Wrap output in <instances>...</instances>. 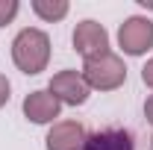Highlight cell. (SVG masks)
Masks as SVG:
<instances>
[{
    "mask_svg": "<svg viewBox=\"0 0 153 150\" xmlns=\"http://www.w3.org/2000/svg\"><path fill=\"white\" fill-rule=\"evenodd\" d=\"M12 62L27 76L41 74L50 62V36L38 27H24L12 38Z\"/></svg>",
    "mask_w": 153,
    "mask_h": 150,
    "instance_id": "cell-1",
    "label": "cell"
},
{
    "mask_svg": "<svg viewBox=\"0 0 153 150\" xmlns=\"http://www.w3.org/2000/svg\"><path fill=\"white\" fill-rule=\"evenodd\" d=\"M79 74H82L88 88H94V91H115V88H121L127 82V65H124V59L118 53L106 50L100 56L85 59Z\"/></svg>",
    "mask_w": 153,
    "mask_h": 150,
    "instance_id": "cell-2",
    "label": "cell"
},
{
    "mask_svg": "<svg viewBox=\"0 0 153 150\" xmlns=\"http://www.w3.org/2000/svg\"><path fill=\"white\" fill-rule=\"evenodd\" d=\"M118 44L127 56H144L153 47V21L144 15H133L118 27Z\"/></svg>",
    "mask_w": 153,
    "mask_h": 150,
    "instance_id": "cell-3",
    "label": "cell"
},
{
    "mask_svg": "<svg viewBox=\"0 0 153 150\" xmlns=\"http://www.w3.org/2000/svg\"><path fill=\"white\" fill-rule=\"evenodd\" d=\"M47 91L56 97L62 106H82L85 100H88V85H85V79L79 71H59V74L50 76V82H47Z\"/></svg>",
    "mask_w": 153,
    "mask_h": 150,
    "instance_id": "cell-4",
    "label": "cell"
},
{
    "mask_svg": "<svg viewBox=\"0 0 153 150\" xmlns=\"http://www.w3.org/2000/svg\"><path fill=\"white\" fill-rule=\"evenodd\" d=\"M71 41H74V50L82 59L100 56V53L109 50V33H106V27L97 24V21H91V18L79 21L74 27V38H71Z\"/></svg>",
    "mask_w": 153,
    "mask_h": 150,
    "instance_id": "cell-5",
    "label": "cell"
},
{
    "mask_svg": "<svg viewBox=\"0 0 153 150\" xmlns=\"http://www.w3.org/2000/svg\"><path fill=\"white\" fill-rule=\"evenodd\" d=\"M24 118L33 121V124H56L59 112H62V103H59L47 88H36L24 97Z\"/></svg>",
    "mask_w": 153,
    "mask_h": 150,
    "instance_id": "cell-6",
    "label": "cell"
},
{
    "mask_svg": "<svg viewBox=\"0 0 153 150\" xmlns=\"http://www.w3.org/2000/svg\"><path fill=\"white\" fill-rule=\"evenodd\" d=\"M85 138H88V132L79 121H56L47 130L44 147L47 150H82Z\"/></svg>",
    "mask_w": 153,
    "mask_h": 150,
    "instance_id": "cell-7",
    "label": "cell"
},
{
    "mask_svg": "<svg viewBox=\"0 0 153 150\" xmlns=\"http://www.w3.org/2000/svg\"><path fill=\"white\" fill-rule=\"evenodd\" d=\"M82 150H135V141H133V132L130 130L109 127V130L91 132V135L85 138Z\"/></svg>",
    "mask_w": 153,
    "mask_h": 150,
    "instance_id": "cell-8",
    "label": "cell"
},
{
    "mask_svg": "<svg viewBox=\"0 0 153 150\" xmlns=\"http://www.w3.org/2000/svg\"><path fill=\"white\" fill-rule=\"evenodd\" d=\"M68 9H71L68 0H33V12H36L41 21H47V24L62 21L68 15Z\"/></svg>",
    "mask_w": 153,
    "mask_h": 150,
    "instance_id": "cell-9",
    "label": "cell"
},
{
    "mask_svg": "<svg viewBox=\"0 0 153 150\" xmlns=\"http://www.w3.org/2000/svg\"><path fill=\"white\" fill-rule=\"evenodd\" d=\"M18 9H21L18 0H0V27H6L18 18Z\"/></svg>",
    "mask_w": 153,
    "mask_h": 150,
    "instance_id": "cell-10",
    "label": "cell"
},
{
    "mask_svg": "<svg viewBox=\"0 0 153 150\" xmlns=\"http://www.w3.org/2000/svg\"><path fill=\"white\" fill-rule=\"evenodd\" d=\"M9 97H12V82L6 79V74H0V109L9 103Z\"/></svg>",
    "mask_w": 153,
    "mask_h": 150,
    "instance_id": "cell-11",
    "label": "cell"
},
{
    "mask_svg": "<svg viewBox=\"0 0 153 150\" xmlns=\"http://www.w3.org/2000/svg\"><path fill=\"white\" fill-rule=\"evenodd\" d=\"M141 79H144L147 88H153V56L144 62V68H141Z\"/></svg>",
    "mask_w": 153,
    "mask_h": 150,
    "instance_id": "cell-12",
    "label": "cell"
},
{
    "mask_svg": "<svg viewBox=\"0 0 153 150\" xmlns=\"http://www.w3.org/2000/svg\"><path fill=\"white\" fill-rule=\"evenodd\" d=\"M144 118H147V124L153 127V94L147 97V103H144Z\"/></svg>",
    "mask_w": 153,
    "mask_h": 150,
    "instance_id": "cell-13",
    "label": "cell"
},
{
    "mask_svg": "<svg viewBox=\"0 0 153 150\" xmlns=\"http://www.w3.org/2000/svg\"><path fill=\"white\" fill-rule=\"evenodd\" d=\"M150 150H153V138H150Z\"/></svg>",
    "mask_w": 153,
    "mask_h": 150,
    "instance_id": "cell-14",
    "label": "cell"
}]
</instances>
